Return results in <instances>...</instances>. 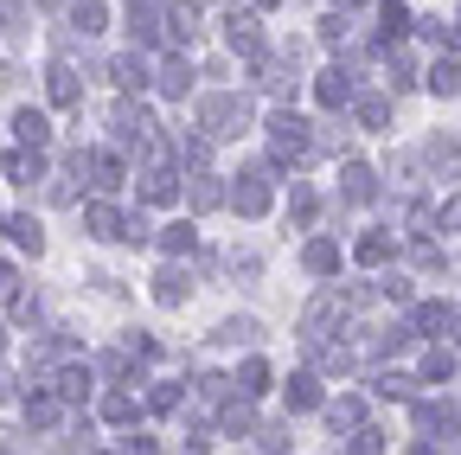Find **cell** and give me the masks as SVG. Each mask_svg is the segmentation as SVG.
Returning a JSON list of instances; mask_svg holds the SVG:
<instances>
[]
</instances>
